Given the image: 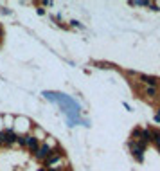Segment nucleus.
Listing matches in <instances>:
<instances>
[{
	"mask_svg": "<svg viewBox=\"0 0 160 171\" xmlns=\"http://www.w3.org/2000/svg\"><path fill=\"white\" fill-rule=\"evenodd\" d=\"M18 135L13 132V130H0V146H13L16 144Z\"/></svg>",
	"mask_w": 160,
	"mask_h": 171,
	"instance_id": "nucleus-1",
	"label": "nucleus"
},
{
	"mask_svg": "<svg viewBox=\"0 0 160 171\" xmlns=\"http://www.w3.org/2000/svg\"><path fill=\"white\" fill-rule=\"evenodd\" d=\"M130 149H131V153H133V157L138 160V162H142L144 160V149H146V146L142 144V142H137V141H130Z\"/></svg>",
	"mask_w": 160,
	"mask_h": 171,
	"instance_id": "nucleus-2",
	"label": "nucleus"
},
{
	"mask_svg": "<svg viewBox=\"0 0 160 171\" xmlns=\"http://www.w3.org/2000/svg\"><path fill=\"white\" fill-rule=\"evenodd\" d=\"M61 159H63V155L59 153V149L58 148H52V151H50V155L45 159L43 162H45V166H49V168H54L58 162H61Z\"/></svg>",
	"mask_w": 160,
	"mask_h": 171,
	"instance_id": "nucleus-3",
	"label": "nucleus"
},
{
	"mask_svg": "<svg viewBox=\"0 0 160 171\" xmlns=\"http://www.w3.org/2000/svg\"><path fill=\"white\" fill-rule=\"evenodd\" d=\"M50 151H52L50 146L47 144V142H45V144H40V148L34 151V157H36L38 160H45V159H47V157L50 155Z\"/></svg>",
	"mask_w": 160,
	"mask_h": 171,
	"instance_id": "nucleus-4",
	"label": "nucleus"
},
{
	"mask_svg": "<svg viewBox=\"0 0 160 171\" xmlns=\"http://www.w3.org/2000/svg\"><path fill=\"white\" fill-rule=\"evenodd\" d=\"M138 79H141L146 87H155V88H157L158 83H160V81H158L155 76H146V74H141V76H138Z\"/></svg>",
	"mask_w": 160,
	"mask_h": 171,
	"instance_id": "nucleus-5",
	"label": "nucleus"
},
{
	"mask_svg": "<svg viewBox=\"0 0 160 171\" xmlns=\"http://www.w3.org/2000/svg\"><path fill=\"white\" fill-rule=\"evenodd\" d=\"M25 146H27V148L31 149V151L34 153L36 149L40 148V142H38V141H36V139H34L32 135H29V133H27V135H25Z\"/></svg>",
	"mask_w": 160,
	"mask_h": 171,
	"instance_id": "nucleus-6",
	"label": "nucleus"
},
{
	"mask_svg": "<svg viewBox=\"0 0 160 171\" xmlns=\"http://www.w3.org/2000/svg\"><path fill=\"white\" fill-rule=\"evenodd\" d=\"M151 142L160 146V130H151Z\"/></svg>",
	"mask_w": 160,
	"mask_h": 171,
	"instance_id": "nucleus-7",
	"label": "nucleus"
},
{
	"mask_svg": "<svg viewBox=\"0 0 160 171\" xmlns=\"http://www.w3.org/2000/svg\"><path fill=\"white\" fill-rule=\"evenodd\" d=\"M144 94L148 97H157V88L155 87H144Z\"/></svg>",
	"mask_w": 160,
	"mask_h": 171,
	"instance_id": "nucleus-8",
	"label": "nucleus"
},
{
	"mask_svg": "<svg viewBox=\"0 0 160 171\" xmlns=\"http://www.w3.org/2000/svg\"><path fill=\"white\" fill-rule=\"evenodd\" d=\"M70 25H72V27H79V29H83V25L79 24V22H76V20H72V22H70Z\"/></svg>",
	"mask_w": 160,
	"mask_h": 171,
	"instance_id": "nucleus-9",
	"label": "nucleus"
},
{
	"mask_svg": "<svg viewBox=\"0 0 160 171\" xmlns=\"http://www.w3.org/2000/svg\"><path fill=\"white\" fill-rule=\"evenodd\" d=\"M155 121H157V122H160V110H158V112H157V115H155Z\"/></svg>",
	"mask_w": 160,
	"mask_h": 171,
	"instance_id": "nucleus-10",
	"label": "nucleus"
},
{
	"mask_svg": "<svg viewBox=\"0 0 160 171\" xmlns=\"http://www.w3.org/2000/svg\"><path fill=\"white\" fill-rule=\"evenodd\" d=\"M49 171H63V169H61V168H50Z\"/></svg>",
	"mask_w": 160,
	"mask_h": 171,
	"instance_id": "nucleus-11",
	"label": "nucleus"
},
{
	"mask_svg": "<svg viewBox=\"0 0 160 171\" xmlns=\"http://www.w3.org/2000/svg\"><path fill=\"white\" fill-rule=\"evenodd\" d=\"M2 32H4V31H2V27H0V36H2Z\"/></svg>",
	"mask_w": 160,
	"mask_h": 171,
	"instance_id": "nucleus-12",
	"label": "nucleus"
},
{
	"mask_svg": "<svg viewBox=\"0 0 160 171\" xmlns=\"http://www.w3.org/2000/svg\"><path fill=\"white\" fill-rule=\"evenodd\" d=\"M157 148H158V151H160V146H157Z\"/></svg>",
	"mask_w": 160,
	"mask_h": 171,
	"instance_id": "nucleus-13",
	"label": "nucleus"
}]
</instances>
